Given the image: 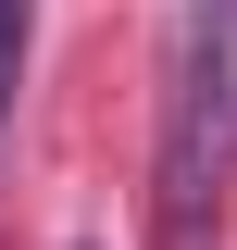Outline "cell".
I'll list each match as a JSON object with an SVG mask.
<instances>
[{
	"label": "cell",
	"instance_id": "1",
	"mask_svg": "<svg viewBox=\"0 0 237 250\" xmlns=\"http://www.w3.org/2000/svg\"><path fill=\"white\" fill-rule=\"evenodd\" d=\"M225 75H237V13L200 0L175 25V75H162V163H150L162 250H212V200H225Z\"/></svg>",
	"mask_w": 237,
	"mask_h": 250
},
{
	"label": "cell",
	"instance_id": "2",
	"mask_svg": "<svg viewBox=\"0 0 237 250\" xmlns=\"http://www.w3.org/2000/svg\"><path fill=\"white\" fill-rule=\"evenodd\" d=\"M25 38H38V0H0V138H13V100H25Z\"/></svg>",
	"mask_w": 237,
	"mask_h": 250
}]
</instances>
